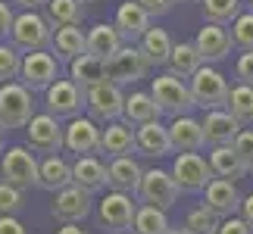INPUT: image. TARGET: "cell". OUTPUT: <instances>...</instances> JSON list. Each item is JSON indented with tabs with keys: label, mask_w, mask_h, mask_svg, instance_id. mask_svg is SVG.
Instances as JSON below:
<instances>
[{
	"label": "cell",
	"mask_w": 253,
	"mask_h": 234,
	"mask_svg": "<svg viewBox=\"0 0 253 234\" xmlns=\"http://www.w3.org/2000/svg\"><path fill=\"white\" fill-rule=\"evenodd\" d=\"M53 28L47 22V16L41 13H19L16 16V25H13V35H9V44L16 47L22 56L28 53H41L47 47H53Z\"/></svg>",
	"instance_id": "1"
},
{
	"label": "cell",
	"mask_w": 253,
	"mask_h": 234,
	"mask_svg": "<svg viewBox=\"0 0 253 234\" xmlns=\"http://www.w3.org/2000/svg\"><path fill=\"white\" fill-rule=\"evenodd\" d=\"M150 94L153 100L160 103L163 116H172V119H181V116H191L194 103V94H191V84L184 78H175V75H157L150 84Z\"/></svg>",
	"instance_id": "2"
},
{
	"label": "cell",
	"mask_w": 253,
	"mask_h": 234,
	"mask_svg": "<svg viewBox=\"0 0 253 234\" xmlns=\"http://www.w3.org/2000/svg\"><path fill=\"white\" fill-rule=\"evenodd\" d=\"M191 94H194V103L207 113H216V110H228V97H231V87L225 81V75L212 66H203V69L191 78Z\"/></svg>",
	"instance_id": "3"
},
{
	"label": "cell",
	"mask_w": 253,
	"mask_h": 234,
	"mask_svg": "<svg viewBox=\"0 0 253 234\" xmlns=\"http://www.w3.org/2000/svg\"><path fill=\"white\" fill-rule=\"evenodd\" d=\"M32 119H35L32 91L22 81L0 84V125L3 128H28Z\"/></svg>",
	"instance_id": "4"
},
{
	"label": "cell",
	"mask_w": 253,
	"mask_h": 234,
	"mask_svg": "<svg viewBox=\"0 0 253 234\" xmlns=\"http://www.w3.org/2000/svg\"><path fill=\"white\" fill-rule=\"evenodd\" d=\"M0 175L6 184H13L19 191L41 188V162L35 159V153L28 147H9L0 162Z\"/></svg>",
	"instance_id": "5"
},
{
	"label": "cell",
	"mask_w": 253,
	"mask_h": 234,
	"mask_svg": "<svg viewBox=\"0 0 253 234\" xmlns=\"http://www.w3.org/2000/svg\"><path fill=\"white\" fill-rule=\"evenodd\" d=\"M138 203H144V206H153V209H172L175 203H178L181 197V188L178 181L172 178V172H163V169H150L144 172L141 178V188H138Z\"/></svg>",
	"instance_id": "6"
},
{
	"label": "cell",
	"mask_w": 253,
	"mask_h": 234,
	"mask_svg": "<svg viewBox=\"0 0 253 234\" xmlns=\"http://www.w3.org/2000/svg\"><path fill=\"white\" fill-rule=\"evenodd\" d=\"M44 106L53 119H82V110H87V94L82 91L72 78H60L56 84L47 87Z\"/></svg>",
	"instance_id": "7"
},
{
	"label": "cell",
	"mask_w": 253,
	"mask_h": 234,
	"mask_svg": "<svg viewBox=\"0 0 253 234\" xmlns=\"http://www.w3.org/2000/svg\"><path fill=\"white\" fill-rule=\"evenodd\" d=\"M134 216H138V203L131 200V194L110 191L100 203H97V222H100V228L110 231V234H125L134 225Z\"/></svg>",
	"instance_id": "8"
},
{
	"label": "cell",
	"mask_w": 253,
	"mask_h": 234,
	"mask_svg": "<svg viewBox=\"0 0 253 234\" xmlns=\"http://www.w3.org/2000/svg\"><path fill=\"white\" fill-rule=\"evenodd\" d=\"M150 60L144 56L141 47H134V44H125L119 53L113 56V60H106V75H110V81L113 84H134V81H141V78H147L150 75Z\"/></svg>",
	"instance_id": "9"
},
{
	"label": "cell",
	"mask_w": 253,
	"mask_h": 234,
	"mask_svg": "<svg viewBox=\"0 0 253 234\" xmlns=\"http://www.w3.org/2000/svg\"><path fill=\"white\" fill-rule=\"evenodd\" d=\"M25 141L35 153H44V156H56L66 147V128L60 125V119H53L50 113H41L28 122L25 128Z\"/></svg>",
	"instance_id": "10"
},
{
	"label": "cell",
	"mask_w": 253,
	"mask_h": 234,
	"mask_svg": "<svg viewBox=\"0 0 253 234\" xmlns=\"http://www.w3.org/2000/svg\"><path fill=\"white\" fill-rule=\"evenodd\" d=\"M172 178L178 181L181 191L203 194L216 175H212V169H210V159H203L200 153H178L175 162H172Z\"/></svg>",
	"instance_id": "11"
},
{
	"label": "cell",
	"mask_w": 253,
	"mask_h": 234,
	"mask_svg": "<svg viewBox=\"0 0 253 234\" xmlns=\"http://www.w3.org/2000/svg\"><path fill=\"white\" fill-rule=\"evenodd\" d=\"M122 113H125V94H122L119 84L106 81V84L87 91V116H91L94 122L113 125V122L122 119Z\"/></svg>",
	"instance_id": "12"
},
{
	"label": "cell",
	"mask_w": 253,
	"mask_h": 234,
	"mask_svg": "<svg viewBox=\"0 0 253 234\" xmlns=\"http://www.w3.org/2000/svg\"><path fill=\"white\" fill-rule=\"evenodd\" d=\"M28 91H44L47 94V87L60 81V66H56V56L53 53H28L25 56V63H22V78H19Z\"/></svg>",
	"instance_id": "13"
},
{
	"label": "cell",
	"mask_w": 253,
	"mask_h": 234,
	"mask_svg": "<svg viewBox=\"0 0 253 234\" xmlns=\"http://www.w3.org/2000/svg\"><path fill=\"white\" fill-rule=\"evenodd\" d=\"M91 209H94V194L75 188V184L56 194L53 206H50V212L56 219H63L66 225H79V222H84L87 216H91Z\"/></svg>",
	"instance_id": "14"
},
{
	"label": "cell",
	"mask_w": 253,
	"mask_h": 234,
	"mask_svg": "<svg viewBox=\"0 0 253 234\" xmlns=\"http://www.w3.org/2000/svg\"><path fill=\"white\" fill-rule=\"evenodd\" d=\"M150 13L144 9L138 0H125V3L116 9V28H119V35H122V41L125 44H138V41H144V35L150 32Z\"/></svg>",
	"instance_id": "15"
},
{
	"label": "cell",
	"mask_w": 253,
	"mask_h": 234,
	"mask_svg": "<svg viewBox=\"0 0 253 234\" xmlns=\"http://www.w3.org/2000/svg\"><path fill=\"white\" fill-rule=\"evenodd\" d=\"M241 203H244V197L238 194V188L231 181L212 178L210 188L203 191V209H210L212 216H219V219L238 216V212H241Z\"/></svg>",
	"instance_id": "16"
},
{
	"label": "cell",
	"mask_w": 253,
	"mask_h": 234,
	"mask_svg": "<svg viewBox=\"0 0 253 234\" xmlns=\"http://www.w3.org/2000/svg\"><path fill=\"white\" fill-rule=\"evenodd\" d=\"M103 144V128H97V122L91 116H82V119H72L66 125V147L79 156H94L100 153Z\"/></svg>",
	"instance_id": "17"
},
{
	"label": "cell",
	"mask_w": 253,
	"mask_h": 234,
	"mask_svg": "<svg viewBox=\"0 0 253 234\" xmlns=\"http://www.w3.org/2000/svg\"><path fill=\"white\" fill-rule=\"evenodd\" d=\"M241 131H244V125L228 110H216V113L203 116V138H207L210 147H231Z\"/></svg>",
	"instance_id": "18"
},
{
	"label": "cell",
	"mask_w": 253,
	"mask_h": 234,
	"mask_svg": "<svg viewBox=\"0 0 253 234\" xmlns=\"http://www.w3.org/2000/svg\"><path fill=\"white\" fill-rule=\"evenodd\" d=\"M194 47H197V53L203 56V63L212 66L219 60H225V56L231 53V47H235V41H231V32L225 25H203L197 41H194Z\"/></svg>",
	"instance_id": "19"
},
{
	"label": "cell",
	"mask_w": 253,
	"mask_h": 234,
	"mask_svg": "<svg viewBox=\"0 0 253 234\" xmlns=\"http://www.w3.org/2000/svg\"><path fill=\"white\" fill-rule=\"evenodd\" d=\"M72 184L87 194L110 188V165H103L97 156H79L72 162Z\"/></svg>",
	"instance_id": "20"
},
{
	"label": "cell",
	"mask_w": 253,
	"mask_h": 234,
	"mask_svg": "<svg viewBox=\"0 0 253 234\" xmlns=\"http://www.w3.org/2000/svg\"><path fill=\"white\" fill-rule=\"evenodd\" d=\"M138 150V131L131 128L128 122H113L103 128V144H100V153L110 156V159H122V156H131Z\"/></svg>",
	"instance_id": "21"
},
{
	"label": "cell",
	"mask_w": 253,
	"mask_h": 234,
	"mask_svg": "<svg viewBox=\"0 0 253 234\" xmlns=\"http://www.w3.org/2000/svg\"><path fill=\"white\" fill-rule=\"evenodd\" d=\"M138 131V153L147 156V159H163L169 156L175 147H172V138H169V125H160V122H147L141 125Z\"/></svg>",
	"instance_id": "22"
},
{
	"label": "cell",
	"mask_w": 253,
	"mask_h": 234,
	"mask_svg": "<svg viewBox=\"0 0 253 234\" xmlns=\"http://www.w3.org/2000/svg\"><path fill=\"white\" fill-rule=\"evenodd\" d=\"M125 47L122 35L116 25H106V22H97L94 28H87V56H97V60H113Z\"/></svg>",
	"instance_id": "23"
},
{
	"label": "cell",
	"mask_w": 253,
	"mask_h": 234,
	"mask_svg": "<svg viewBox=\"0 0 253 234\" xmlns=\"http://www.w3.org/2000/svg\"><path fill=\"white\" fill-rule=\"evenodd\" d=\"M169 138H172V147L178 150V153H197L203 144H207V138H203V122H197L194 116L172 119Z\"/></svg>",
	"instance_id": "24"
},
{
	"label": "cell",
	"mask_w": 253,
	"mask_h": 234,
	"mask_svg": "<svg viewBox=\"0 0 253 234\" xmlns=\"http://www.w3.org/2000/svg\"><path fill=\"white\" fill-rule=\"evenodd\" d=\"M160 103L153 100V94L147 91H131V94H125V113H122V122H128V125H147V122H160Z\"/></svg>",
	"instance_id": "25"
},
{
	"label": "cell",
	"mask_w": 253,
	"mask_h": 234,
	"mask_svg": "<svg viewBox=\"0 0 253 234\" xmlns=\"http://www.w3.org/2000/svg\"><path fill=\"white\" fill-rule=\"evenodd\" d=\"M69 78L75 84L82 87V91L87 94L91 87H100L110 81V75H106V63L103 60H97V56H79L75 63H69Z\"/></svg>",
	"instance_id": "26"
},
{
	"label": "cell",
	"mask_w": 253,
	"mask_h": 234,
	"mask_svg": "<svg viewBox=\"0 0 253 234\" xmlns=\"http://www.w3.org/2000/svg\"><path fill=\"white\" fill-rule=\"evenodd\" d=\"M144 178V169L138 165V159L122 156V159H110V188L119 194H138Z\"/></svg>",
	"instance_id": "27"
},
{
	"label": "cell",
	"mask_w": 253,
	"mask_h": 234,
	"mask_svg": "<svg viewBox=\"0 0 253 234\" xmlns=\"http://www.w3.org/2000/svg\"><path fill=\"white\" fill-rule=\"evenodd\" d=\"M53 53H56V60H63V63H75L79 56L87 53V32H82L79 25L60 28V32L53 35Z\"/></svg>",
	"instance_id": "28"
},
{
	"label": "cell",
	"mask_w": 253,
	"mask_h": 234,
	"mask_svg": "<svg viewBox=\"0 0 253 234\" xmlns=\"http://www.w3.org/2000/svg\"><path fill=\"white\" fill-rule=\"evenodd\" d=\"M210 169H212V175H216V178L231 181V184L241 181V178L247 175V169L241 165L235 147H212V150H210Z\"/></svg>",
	"instance_id": "29"
},
{
	"label": "cell",
	"mask_w": 253,
	"mask_h": 234,
	"mask_svg": "<svg viewBox=\"0 0 253 234\" xmlns=\"http://www.w3.org/2000/svg\"><path fill=\"white\" fill-rule=\"evenodd\" d=\"M41 188L53 191V194L72 188V165L60 159V156H44L41 159Z\"/></svg>",
	"instance_id": "30"
},
{
	"label": "cell",
	"mask_w": 253,
	"mask_h": 234,
	"mask_svg": "<svg viewBox=\"0 0 253 234\" xmlns=\"http://www.w3.org/2000/svg\"><path fill=\"white\" fill-rule=\"evenodd\" d=\"M203 56L197 53V47L194 44H175V50H172V56H169V75H175V78H194L200 69H203Z\"/></svg>",
	"instance_id": "31"
},
{
	"label": "cell",
	"mask_w": 253,
	"mask_h": 234,
	"mask_svg": "<svg viewBox=\"0 0 253 234\" xmlns=\"http://www.w3.org/2000/svg\"><path fill=\"white\" fill-rule=\"evenodd\" d=\"M84 19V3L82 0H50L47 3V22L50 28H72V25H82Z\"/></svg>",
	"instance_id": "32"
},
{
	"label": "cell",
	"mask_w": 253,
	"mask_h": 234,
	"mask_svg": "<svg viewBox=\"0 0 253 234\" xmlns=\"http://www.w3.org/2000/svg\"><path fill=\"white\" fill-rule=\"evenodd\" d=\"M138 47L144 50V56L150 60V66H169V56L175 50V44H172V38H169L166 28H150Z\"/></svg>",
	"instance_id": "33"
},
{
	"label": "cell",
	"mask_w": 253,
	"mask_h": 234,
	"mask_svg": "<svg viewBox=\"0 0 253 234\" xmlns=\"http://www.w3.org/2000/svg\"><path fill=\"white\" fill-rule=\"evenodd\" d=\"M210 25H235L241 19V0H200Z\"/></svg>",
	"instance_id": "34"
},
{
	"label": "cell",
	"mask_w": 253,
	"mask_h": 234,
	"mask_svg": "<svg viewBox=\"0 0 253 234\" xmlns=\"http://www.w3.org/2000/svg\"><path fill=\"white\" fill-rule=\"evenodd\" d=\"M169 231H172V225H169V219H166V212H163V209L138 206L131 234H169Z\"/></svg>",
	"instance_id": "35"
},
{
	"label": "cell",
	"mask_w": 253,
	"mask_h": 234,
	"mask_svg": "<svg viewBox=\"0 0 253 234\" xmlns=\"http://www.w3.org/2000/svg\"><path fill=\"white\" fill-rule=\"evenodd\" d=\"M228 113L235 116L241 125H253V87H250V84H238V87H231Z\"/></svg>",
	"instance_id": "36"
},
{
	"label": "cell",
	"mask_w": 253,
	"mask_h": 234,
	"mask_svg": "<svg viewBox=\"0 0 253 234\" xmlns=\"http://www.w3.org/2000/svg\"><path fill=\"white\" fill-rule=\"evenodd\" d=\"M22 63H25V56L13 44H6V41L0 44V84L19 81L22 78Z\"/></svg>",
	"instance_id": "37"
},
{
	"label": "cell",
	"mask_w": 253,
	"mask_h": 234,
	"mask_svg": "<svg viewBox=\"0 0 253 234\" xmlns=\"http://www.w3.org/2000/svg\"><path fill=\"white\" fill-rule=\"evenodd\" d=\"M219 225H222V219L219 216H212L210 209H191L188 212V219H184V228L194 231V234H219Z\"/></svg>",
	"instance_id": "38"
},
{
	"label": "cell",
	"mask_w": 253,
	"mask_h": 234,
	"mask_svg": "<svg viewBox=\"0 0 253 234\" xmlns=\"http://www.w3.org/2000/svg\"><path fill=\"white\" fill-rule=\"evenodd\" d=\"M231 41L244 53H253V13H241V19L231 25Z\"/></svg>",
	"instance_id": "39"
},
{
	"label": "cell",
	"mask_w": 253,
	"mask_h": 234,
	"mask_svg": "<svg viewBox=\"0 0 253 234\" xmlns=\"http://www.w3.org/2000/svg\"><path fill=\"white\" fill-rule=\"evenodd\" d=\"M22 206H25L22 191L13 188V184H6V181H0V219H3V216H16Z\"/></svg>",
	"instance_id": "40"
},
{
	"label": "cell",
	"mask_w": 253,
	"mask_h": 234,
	"mask_svg": "<svg viewBox=\"0 0 253 234\" xmlns=\"http://www.w3.org/2000/svg\"><path fill=\"white\" fill-rule=\"evenodd\" d=\"M231 147H235L241 165H244L247 172H253V131H250V128H244V131L238 134V141L231 144Z\"/></svg>",
	"instance_id": "41"
},
{
	"label": "cell",
	"mask_w": 253,
	"mask_h": 234,
	"mask_svg": "<svg viewBox=\"0 0 253 234\" xmlns=\"http://www.w3.org/2000/svg\"><path fill=\"white\" fill-rule=\"evenodd\" d=\"M235 75H238L241 84L253 87V53H241V60L235 63Z\"/></svg>",
	"instance_id": "42"
},
{
	"label": "cell",
	"mask_w": 253,
	"mask_h": 234,
	"mask_svg": "<svg viewBox=\"0 0 253 234\" xmlns=\"http://www.w3.org/2000/svg\"><path fill=\"white\" fill-rule=\"evenodd\" d=\"M13 25H16V16H13V9H9V3H6V0H0V44H3L9 35H13Z\"/></svg>",
	"instance_id": "43"
},
{
	"label": "cell",
	"mask_w": 253,
	"mask_h": 234,
	"mask_svg": "<svg viewBox=\"0 0 253 234\" xmlns=\"http://www.w3.org/2000/svg\"><path fill=\"white\" fill-rule=\"evenodd\" d=\"M219 234H253V228H250L241 216H231V219H222Z\"/></svg>",
	"instance_id": "44"
},
{
	"label": "cell",
	"mask_w": 253,
	"mask_h": 234,
	"mask_svg": "<svg viewBox=\"0 0 253 234\" xmlns=\"http://www.w3.org/2000/svg\"><path fill=\"white\" fill-rule=\"evenodd\" d=\"M138 3H141L144 9H147L150 16H166L169 9L175 6V0H138Z\"/></svg>",
	"instance_id": "45"
},
{
	"label": "cell",
	"mask_w": 253,
	"mask_h": 234,
	"mask_svg": "<svg viewBox=\"0 0 253 234\" xmlns=\"http://www.w3.org/2000/svg\"><path fill=\"white\" fill-rule=\"evenodd\" d=\"M0 234H28V228L16 216H3L0 219Z\"/></svg>",
	"instance_id": "46"
},
{
	"label": "cell",
	"mask_w": 253,
	"mask_h": 234,
	"mask_svg": "<svg viewBox=\"0 0 253 234\" xmlns=\"http://www.w3.org/2000/svg\"><path fill=\"white\" fill-rule=\"evenodd\" d=\"M241 219L253 228V194H250V197H244V203H241Z\"/></svg>",
	"instance_id": "47"
},
{
	"label": "cell",
	"mask_w": 253,
	"mask_h": 234,
	"mask_svg": "<svg viewBox=\"0 0 253 234\" xmlns=\"http://www.w3.org/2000/svg\"><path fill=\"white\" fill-rule=\"evenodd\" d=\"M13 3H19V6L25 9V13H38V9H41V6H47L50 0H13Z\"/></svg>",
	"instance_id": "48"
},
{
	"label": "cell",
	"mask_w": 253,
	"mask_h": 234,
	"mask_svg": "<svg viewBox=\"0 0 253 234\" xmlns=\"http://www.w3.org/2000/svg\"><path fill=\"white\" fill-rule=\"evenodd\" d=\"M56 234H87V231H84L82 225H63V228L56 231Z\"/></svg>",
	"instance_id": "49"
},
{
	"label": "cell",
	"mask_w": 253,
	"mask_h": 234,
	"mask_svg": "<svg viewBox=\"0 0 253 234\" xmlns=\"http://www.w3.org/2000/svg\"><path fill=\"white\" fill-rule=\"evenodd\" d=\"M3 147H6V128L0 125V153H3Z\"/></svg>",
	"instance_id": "50"
},
{
	"label": "cell",
	"mask_w": 253,
	"mask_h": 234,
	"mask_svg": "<svg viewBox=\"0 0 253 234\" xmlns=\"http://www.w3.org/2000/svg\"><path fill=\"white\" fill-rule=\"evenodd\" d=\"M169 234H194V231H188V228H184V225H178V228H172Z\"/></svg>",
	"instance_id": "51"
},
{
	"label": "cell",
	"mask_w": 253,
	"mask_h": 234,
	"mask_svg": "<svg viewBox=\"0 0 253 234\" xmlns=\"http://www.w3.org/2000/svg\"><path fill=\"white\" fill-rule=\"evenodd\" d=\"M82 3H97V0H82Z\"/></svg>",
	"instance_id": "52"
},
{
	"label": "cell",
	"mask_w": 253,
	"mask_h": 234,
	"mask_svg": "<svg viewBox=\"0 0 253 234\" xmlns=\"http://www.w3.org/2000/svg\"><path fill=\"white\" fill-rule=\"evenodd\" d=\"M250 13H253V0H250Z\"/></svg>",
	"instance_id": "53"
}]
</instances>
